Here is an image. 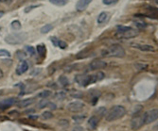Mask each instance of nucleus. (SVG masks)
<instances>
[{
	"instance_id": "f257e3e1",
	"label": "nucleus",
	"mask_w": 158,
	"mask_h": 131,
	"mask_svg": "<svg viewBox=\"0 0 158 131\" xmlns=\"http://www.w3.org/2000/svg\"><path fill=\"white\" fill-rule=\"evenodd\" d=\"M126 114V109L122 106H114L113 108L107 112L106 114V121L107 122H114L118 119L122 118Z\"/></svg>"
},
{
	"instance_id": "f03ea898",
	"label": "nucleus",
	"mask_w": 158,
	"mask_h": 131,
	"mask_svg": "<svg viewBox=\"0 0 158 131\" xmlns=\"http://www.w3.org/2000/svg\"><path fill=\"white\" fill-rule=\"evenodd\" d=\"M117 37H120L123 39L135 38L139 34V31L137 29L133 28L131 26H118L117 27Z\"/></svg>"
},
{
	"instance_id": "7ed1b4c3",
	"label": "nucleus",
	"mask_w": 158,
	"mask_h": 131,
	"mask_svg": "<svg viewBox=\"0 0 158 131\" xmlns=\"http://www.w3.org/2000/svg\"><path fill=\"white\" fill-rule=\"evenodd\" d=\"M102 55L104 57L123 58L125 56V50L120 44H113L110 47H108L106 50H103Z\"/></svg>"
},
{
	"instance_id": "20e7f679",
	"label": "nucleus",
	"mask_w": 158,
	"mask_h": 131,
	"mask_svg": "<svg viewBox=\"0 0 158 131\" xmlns=\"http://www.w3.org/2000/svg\"><path fill=\"white\" fill-rule=\"evenodd\" d=\"M27 37H28V34L26 32L13 33V34H9L6 36L5 42L9 44H19L25 42Z\"/></svg>"
},
{
	"instance_id": "39448f33",
	"label": "nucleus",
	"mask_w": 158,
	"mask_h": 131,
	"mask_svg": "<svg viewBox=\"0 0 158 131\" xmlns=\"http://www.w3.org/2000/svg\"><path fill=\"white\" fill-rule=\"evenodd\" d=\"M145 124V116L144 114L138 113L135 114L131 121V127L133 130H138Z\"/></svg>"
},
{
	"instance_id": "423d86ee",
	"label": "nucleus",
	"mask_w": 158,
	"mask_h": 131,
	"mask_svg": "<svg viewBox=\"0 0 158 131\" xmlns=\"http://www.w3.org/2000/svg\"><path fill=\"white\" fill-rule=\"evenodd\" d=\"M75 81L80 86H83V87H86L88 85L92 84L91 83V75H85V74L77 75L75 77Z\"/></svg>"
},
{
	"instance_id": "0eeeda50",
	"label": "nucleus",
	"mask_w": 158,
	"mask_h": 131,
	"mask_svg": "<svg viewBox=\"0 0 158 131\" xmlns=\"http://www.w3.org/2000/svg\"><path fill=\"white\" fill-rule=\"evenodd\" d=\"M145 116V124H151L153 122H155L158 118V110L157 109H153L151 110L147 111L144 113Z\"/></svg>"
},
{
	"instance_id": "6e6552de",
	"label": "nucleus",
	"mask_w": 158,
	"mask_h": 131,
	"mask_svg": "<svg viewBox=\"0 0 158 131\" xmlns=\"http://www.w3.org/2000/svg\"><path fill=\"white\" fill-rule=\"evenodd\" d=\"M107 66V62H104L103 60H94L90 64L88 65V69L90 71H94V70H99L101 68H105Z\"/></svg>"
},
{
	"instance_id": "1a4fd4ad",
	"label": "nucleus",
	"mask_w": 158,
	"mask_h": 131,
	"mask_svg": "<svg viewBox=\"0 0 158 131\" xmlns=\"http://www.w3.org/2000/svg\"><path fill=\"white\" fill-rule=\"evenodd\" d=\"M83 108H84V104L83 102H80V101L71 102L66 106V109H67L69 111H72V112L81 111Z\"/></svg>"
},
{
	"instance_id": "9d476101",
	"label": "nucleus",
	"mask_w": 158,
	"mask_h": 131,
	"mask_svg": "<svg viewBox=\"0 0 158 131\" xmlns=\"http://www.w3.org/2000/svg\"><path fill=\"white\" fill-rule=\"evenodd\" d=\"M15 103H16V98H14V97L2 100V101H0V109H7L10 107L13 106Z\"/></svg>"
},
{
	"instance_id": "9b49d317",
	"label": "nucleus",
	"mask_w": 158,
	"mask_h": 131,
	"mask_svg": "<svg viewBox=\"0 0 158 131\" xmlns=\"http://www.w3.org/2000/svg\"><path fill=\"white\" fill-rule=\"evenodd\" d=\"M92 1L93 0H79L77 4H76V10H77V11H85Z\"/></svg>"
},
{
	"instance_id": "f8f14e48",
	"label": "nucleus",
	"mask_w": 158,
	"mask_h": 131,
	"mask_svg": "<svg viewBox=\"0 0 158 131\" xmlns=\"http://www.w3.org/2000/svg\"><path fill=\"white\" fill-rule=\"evenodd\" d=\"M99 122V119L98 116H96V115L91 116L89 119H88V122H87L88 128H89L90 130H95L97 128V126H98Z\"/></svg>"
},
{
	"instance_id": "ddd939ff",
	"label": "nucleus",
	"mask_w": 158,
	"mask_h": 131,
	"mask_svg": "<svg viewBox=\"0 0 158 131\" xmlns=\"http://www.w3.org/2000/svg\"><path fill=\"white\" fill-rule=\"evenodd\" d=\"M133 47L137 48V49L143 51V52H154V47L149 44H132Z\"/></svg>"
},
{
	"instance_id": "4468645a",
	"label": "nucleus",
	"mask_w": 158,
	"mask_h": 131,
	"mask_svg": "<svg viewBox=\"0 0 158 131\" xmlns=\"http://www.w3.org/2000/svg\"><path fill=\"white\" fill-rule=\"evenodd\" d=\"M29 63L27 62H22L19 64V66L17 67V69H16V74L17 75H23L24 73H26L27 71L29 70Z\"/></svg>"
},
{
	"instance_id": "2eb2a0df",
	"label": "nucleus",
	"mask_w": 158,
	"mask_h": 131,
	"mask_svg": "<svg viewBox=\"0 0 158 131\" xmlns=\"http://www.w3.org/2000/svg\"><path fill=\"white\" fill-rule=\"evenodd\" d=\"M105 75L104 73L102 72H98L94 75H91V83H95V82H98V81H101L104 78Z\"/></svg>"
},
{
	"instance_id": "dca6fc26",
	"label": "nucleus",
	"mask_w": 158,
	"mask_h": 131,
	"mask_svg": "<svg viewBox=\"0 0 158 131\" xmlns=\"http://www.w3.org/2000/svg\"><path fill=\"white\" fill-rule=\"evenodd\" d=\"M34 102H35V98H28V99L22 100L21 102H19L18 107H19V108H26V107H29L31 104H33Z\"/></svg>"
},
{
	"instance_id": "f3484780",
	"label": "nucleus",
	"mask_w": 158,
	"mask_h": 131,
	"mask_svg": "<svg viewBox=\"0 0 158 131\" xmlns=\"http://www.w3.org/2000/svg\"><path fill=\"white\" fill-rule=\"evenodd\" d=\"M90 96L91 99H92V105H95L97 101H98V99L99 98V96H101V93L99 91H91Z\"/></svg>"
},
{
	"instance_id": "a211bd4d",
	"label": "nucleus",
	"mask_w": 158,
	"mask_h": 131,
	"mask_svg": "<svg viewBox=\"0 0 158 131\" xmlns=\"http://www.w3.org/2000/svg\"><path fill=\"white\" fill-rule=\"evenodd\" d=\"M108 17H109L108 13H106V11H103V13H101V14L99 15V17H98V23L99 24V25L106 23V21L108 20Z\"/></svg>"
},
{
	"instance_id": "6ab92c4d",
	"label": "nucleus",
	"mask_w": 158,
	"mask_h": 131,
	"mask_svg": "<svg viewBox=\"0 0 158 131\" xmlns=\"http://www.w3.org/2000/svg\"><path fill=\"white\" fill-rule=\"evenodd\" d=\"M49 2L56 6H59V7H63V6L67 4L68 0H49Z\"/></svg>"
},
{
	"instance_id": "aec40b11",
	"label": "nucleus",
	"mask_w": 158,
	"mask_h": 131,
	"mask_svg": "<svg viewBox=\"0 0 158 131\" xmlns=\"http://www.w3.org/2000/svg\"><path fill=\"white\" fill-rule=\"evenodd\" d=\"M36 51H37V53L39 54L40 57H44L45 55V45L39 44L37 45V47H36Z\"/></svg>"
},
{
	"instance_id": "412c9836",
	"label": "nucleus",
	"mask_w": 158,
	"mask_h": 131,
	"mask_svg": "<svg viewBox=\"0 0 158 131\" xmlns=\"http://www.w3.org/2000/svg\"><path fill=\"white\" fill-rule=\"evenodd\" d=\"M59 83L62 85L63 87L68 86V84H69L68 78L66 77L65 75H61V77H59Z\"/></svg>"
},
{
	"instance_id": "4be33fe9",
	"label": "nucleus",
	"mask_w": 158,
	"mask_h": 131,
	"mask_svg": "<svg viewBox=\"0 0 158 131\" xmlns=\"http://www.w3.org/2000/svg\"><path fill=\"white\" fill-rule=\"evenodd\" d=\"M11 28H13V30H18V29L21 28L22 25H21V23L18 20H14V21H13V22H11Z\"/></svg>"
},
{
	"instance_id": "5701e85b",
	"label": "nucleus",
	"mask_w": 158,
	"mask_h": 131,
	"mask_svg": "<svg viewBox=\"0 0 158 131\" xmlns=\"http://www.w3.org/2000/svg\"><path fill=\"white\" fill-rule=\"evenodd\" d=\"M135 25L139 29H143V28H145L146 26H147V24H146L144 21H139V20L135 21Z\"/></svg>"
},
{
	"instance_id": "b1692460",
	"label": "nucleus",
	"mask_w": 158,
	"mask_h": 131,
	"mask_svg": "<svg viewBox=\"0 0 158 131\" xmlns=\"http://www.w3.org/2000/svg\"><path fill=\"white\" fill-rule=\"evenodd\" d=\"M65 97H66L65 93H63V92H59V93H55V96H54V98H55L56 100H59V101H62V100L65 99Z\"/></svg>"
},
{
	"instance_id": "393cba45",
	"label": "nucleus",
	"mask_w": 158,
	"mask_h": 131,
	"mask_svg": "<svg viewBox=\"0 0 158 131\" xmlns=\"http://www.w3.org/2000/svg\"><path fill=\"white\" fill-rule=\"evenodd\" d=\"M51 95V92L50 91H48V90H45L43 91V92H41L40 93L38 94V97H40V98H47L48 96H50Z\"/></svg>"
},
{
	"instance_id": "a878e982",
	"label": "nucleus",
	"mask_w": 158,
	"mask_h": 131,
	"mask_svg": "<svg viewBox=\"0 0 158 131\" xmlns=\"http://www.w3.org/2000/svg\"><path fill=\"white\" fill-rule=\"evenodd\" d=\"M53 113L51 111H44L43 114H42V117L45 120H49V119H52L53 118Z\"/></svg>"
},
{
	"instance_id": "bb28decb",
	"label": "nucleus",
	"mask_w": 158,
	"mask_h": 131,
	"mask_svg": "<svg viewBox=\"0 0 158 131\" xmlns=\"http://www.w3.org/2000/svg\"><path fill=\"white\" fill-rule=\"evenodd\" d=\"M25 49L27 50L26 52L28 53L29 55H30V56H34L35 53H36L35 48L32 47V46H30V45H27V46L25 47Z\"/></svg>"
},
{
	"instance_id": "cd10ccee",
	"label": "nucleus",
	"mask_w": 158,
	"mask_h": 131,
	"mask_svg": "<svg viewBox=\"0 0 158 131\" xmlns=\"http://www.w3.org/2000/svg\"><path fill=\"white\" fill-rule=\"evenodd\" d=\"M52 28H53V26L52 25H45V26H44L41 28V32L43 33V34H45V33L49 32Z\"/></svg>"
},
{
	"instance_id": "c85d7f7f",
	"label": "nucleus",
	"mask_w": 158,
	"mask_h": 131,
	"mask_svg": "<svg viewBox=\"0 0 158 131\" xmlns=\"http://www.w3.org/2000/svg\"><path fill=\"white\" fill-rule=\"evenodd\" d=\"M85 119V116L84 115H75L73 116V120H74L76 123H83Z\"/></svg>"
},
{
	"instance_id": "c756f323",
	"label": "nucleus",
	"mask_w": 158,
	"mask_h": 131,
	"mask_svg": "<svg viewBox=\"0 0 158 131\" xmlns=\"http://www.w3.org/2000/svg\"><path fill=\"white\" fill-rule=\"evenodd\" d=\"M135 67L136 69H138V70H145V69H147L149 65L147 64V63H141V62H138V63H135Z\"/></svg>"
},
{
	"instance_id": "7c9ffc66",
	"label": "nucleus",
	"mask_w": 158,
	"mask_h": 131,
	"mask_svg": "<svg viewBox=\"0 0 158 131\" xmlns=\"http://www.w3.org/2000/svg\"><path fill=\"white\" fill-rule=\"evenodd\" d=\"M48 103L49 102H48L47 99L43 98V100H41V101L38 103V108L39 109H44V108H45V107L48 106Z\"/></svg>"
},
{
	"instance_id": "2f4dec72",
	"label": "nucleus",
	"mask_w": 158,
	"mask_h": 131,
	"mask_svg": "<svg viewBox=\"0 0 158 131\" xmlns=\"http://www.w3.org/2000/svg\"><path fill=\"white\" fill-rule=\"evenodd\" d=\"M16 56H17V58L19 60H23L24 62V60L26 59V53L25 52H23V51H17V53H16Z\"/></svg>"
},
{
	"instance_id": "473e14b6",
	"label": "nucleus",
	"mask_w": 158,
	"mask_h": 131,
	"mask_svg": "<svg viewBox=\"0 0 158 131\" xmlns=\"http://www.w3.org/2000/svg\"><path fill=\"white\" fill-rule=\"evenodd\" d=\"M0 57L9 58V57H11V54H10V52H9L8 50H6V49H0Z\"/></svg>"
},
{
	"instance_id": "72a5a7b5",
	"label": "nucleus",
	"mask_w": 158,
	"mask_h": 131,
	"mask_svg": "<svg viewBox=\"0 0 158 131\" xmlns=\"http://www.w3.org/2000/svg\"><path fill=\"white\" fill-rule=\"evenodd\" d=\"M104 5H115L118 2V0H102Z\"/></svg>"
},
{
	"instance_id": "f704fd0d",
	"label": "nucleus",
	"mask_w": 158,
	"mask_h": 131,
	"mask_svg": "<svg viewBox=\"0 0 158 131\" xmlns=\"http://www.w3.org/2000/svg\"><path fill=\"white\" fill-rule=\"evenodd\" d=\"M106 111L107 110H106L105 108H99V109H98V110H97V113L99 114L101 116H103V115H105Z\"/></svg>"
},
{
	"instance_id": "c9c22d12",
	"label": "nucleus",
	"mask_w": 158,
	"mask_h": 131,
	"mask_svg": "<svg viewBox=\"0 0 158 131\" xmlns=\"http://www.w3.org/2000/svg\"><path fill=\"white\" fill-rule=\"evenodd\" d=\"M71 96L75 97V98H81V97H83V93H79V92H74L71 93Z\"/></svg>"
},
{
	"instance_id": "e433bc0d",
	"label": "nucleus",
	"mask_w": 158,
	"mask_h": 131,
	"mask_svg": "<svg viewBox=\"0 0 158 131\" xmlns=\"http://www.w3.org/2000/svg\"><path fill=\"white\" fill-rule=\"evenodd\" d=\"M50 40H51V42H52L54 46H58V44H59V41H60L59 39L56 38V37H51Z\"/></svg>"
},
{
	"instance_id": "4c0bfd02",
	"label": "nucleus",
	"mask_w": 158,
	"mask_h": 131,
	"mask_svg": "<svg viewBox=\"0 0 158 131\" xmlns=\"http://www.w3.org/2000/svg\"><path fill=\"white\" fill-rule=\"evenodd\" d=\"M58 46L60 48H62V49H65V48L67 47V44H66V42H65L63 41H59V44H58Z\"/></svg>"
},
{
	"instance_id": "58836bf2",
	"label": "nucleus",
	"mask_w": 158,
	"mask_h": 131,
	"mask_svg": "<svg viewBox=\"0 0 158 131\" xmlns=\"http://www.w3.org/2000/svg\"><path fill=\"white\" fill-rule=\"evenodd\" d=\"M72 131H84V129H83V126H77L73 127V129H72Z\"/></svg>"
},
{
	"instance_id": "ea45409f",
	"label": "nucleus",
	"mask_w": 158,
	"mask_h": 131,
	"mask_svg": "<svg viewBox=\"0 0 158 131\" xmlns=\"http://www.w3.org/2000/svg\"><path fill=\"white\" fill-rule=\"evenodd\" d=\"M38 72H41V70H40V69L33 70V71H32L31 73H30V75H38V74H37Z\"/></svg>"
},
{
	"instance_id": "a19ab883",
	"label": "nucleus",
	"mask_w": 158,
	"mask_h": 131,
	"mask_svg": "<svg viewBox=\"0 0 158 131\" xmlns=\"http://www.w3.org/2000/svg\"><path fill=\"white\" fill-rule=\"evenodd\" d=\"M40 5H36V6H33V7H29V8H27V9H25V13H29V11L31 10V9H33V8H37V7H39Z\"/></svg>"
},
{
	"instance_id": "79ce46f5",
	"label": "nucleus",
	"mask_w": 158,
	"mask_h": 131,
	"mask_svg": "<svg viewBox=\"0 0 158 131\" xmlns=\"http://www.w3.org/2000/svg\"><path fill=\"white\" fill-rule=\"evenodd\" d=\"M48 107H49V108H50V109H56V106H55V105H54V104H53V103H50V102H49V103H48Z\"/></svg>"
},
{
	"instance_id": "37998d69",
	"label": "nucleus",
	"mask_w": 158,
	"mask_h": 131,
	"mask_svg": "<svg viewBox=\"0 0 158 131\" xmlns=\"http://www.w3.org/2000/svg\"><path fill=\"white\" fill-rule=\"evenodd\" d=\"M11 1H13V0H0V2L5 3V4H10Z\"/></svg>"
},
{
	"instance_id": "c03bdc74",
	"label": "nucleus",
	"mask_w": 158,
	"mask_h": 131,
	"mask_svg": "<svg viewBox=\"0 0 158 131\" xmlns=\"http://www.w3.org/2000/svg\"><path fill=\"white\" fill-rule=\"evenodd\" d=\"M3 77V72H2V70L0 69V77Z\"/></svg>"
}]
</instances>
